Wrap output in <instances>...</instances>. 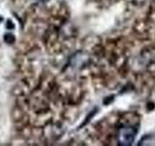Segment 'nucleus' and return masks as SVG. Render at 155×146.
Segmentation results:
<instances>
[{"instance_id": "obj_1", "label": "nucleus", "mask_w": 155, "mask_h": 146, "mask_svg": "<svg viewBox=\"0 0 155 146\" xmlns=\"http://www.w3.org/2000/svg\"><path fill=\"white\" fill-rule=\"evenodd\" d=\"M137 130L132 127H125L119 131L118 140L121 145H131L135 140Z\"/></svg>"}]
</instances>
